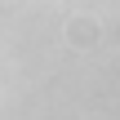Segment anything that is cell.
Returning a JSON list of instances; mask_svg holds the SVG:
<instances>
[{"instance_id":"6da1fadb","label":"cell","mask_w":120,"mask_h":120,"mask_svg":"<svg viewBox=\"0 0 120 120\" xmlns=\"http://www.w3.org/2000/svg\"><path fill=\"white\" fill-rule=\"evenodd\" d=\"M67 36L85 49V45H94V36H98V27L89 22V18H71V27H67Z\"/></svg>"}]
</instances>
